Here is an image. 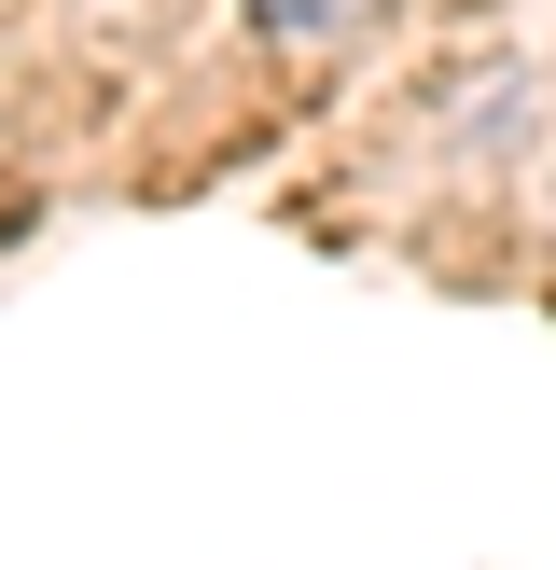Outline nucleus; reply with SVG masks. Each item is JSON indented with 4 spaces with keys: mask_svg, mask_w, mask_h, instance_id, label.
<instances>
[{
    "mask_svg": "<svg viewBox=\"0 0 556 570\" xmlns=\"http://www.w3.org/2000/svg\"><path fill=\"white\" fill-rule=\"evenodd\" d=\"M376 14H389V0H250V28H265L278 56H348Z\"/></svg>",
    "mask_w": 556,
    "mask_h": 570,
    "instance_id": "1",
    "label": "nucleus"
}]
</instances>
